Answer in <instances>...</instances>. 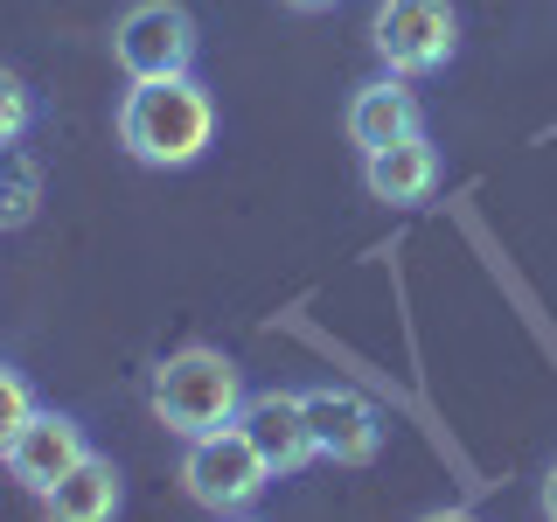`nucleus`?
I'll return each instance as SVG.
<instances>
[{"mask_svg": "<svg viewBox=\"0 0 557 522\" xmlns=\"http://www.w3.org/2000/svg\"><path fill=\"white\" fill-rule=\"evenodd\" d=\"M411 133H425V112H418V91L405 77H376V84H362L356 98H348V139H356L362 153H376V147H391V139H411Z\"/></svg>", "mask_w": 557, "mask_h": 522, "instance_id": "obj_10", "label": "nucleus"}, {"mask_svg": "<svg viewBox=\"0 0 557 522\" xmlns=\"http://www.w3.org/2000/svg\"><path fill=\"white\" fill-rule=\"evenodd\" d=\"M544 515H557V467H550V481H544Z\"/></svg>", "mask_w": 557, "mask_h": 522, "instance_id": "obj_15", "label": "nucleus"}, {"mask_svg": "<svg viewBox=\"0 0 557 522\" xmlns=\"http://www.w3.org/2000/svg\"><path fill=\"white\" fill-rule=\"evenodd\" d=\"M307 397V432H313V452L335 467H370L376 446H383V418L362 390H342V383H321V390H300Z\"/></svg>", "mask_w": 557, "mask_h": 522, "instance_id": "obj_6", "label": "nucleus"}, {"mask_svg": "<svg viewBox=\"0 0 557 522\" xmlns=\"http://www.w3.org/2000/svg\"><path fill=\"white\" fill-rule=\"evenodd\" d=\"M42 216V161L28 147H0V231H28Z\"/></svg>", "mask_w": 557, "mask_h": 522, "instance_id": "obj_12", "label": "nucleus"}, {"mask_svg": "<svg viewBox=\"0 0 557 522\" xmlns=\"http://www.w3.org/2000/svg\"><path fill=\"white\" fill-rule=\"evenodd\" d=\"M119 467L112 460H98V452H84L70 474L42 495V509L57 515V522H104V515H119Z\"/></svg>", "mask_w": 557, "mask_h": 522, "instance_id": "obj_11", "label": "nucleus"}, {"mask_svg": "<svg viewBox=\"0 0 557 522\" xmlns=\"http://www.w3.org/2000/svg\"><path fill=\"white\" fill-rule=\"evenodd\" d=\"M216 139V98L196 77H133L119 104V147L139 167H196Z\"/></svg>", "mask_w": 557, "mask_h": 522, "instance_id": "obj_1", "label": "nucleus"}, {"mask_svg": "<svg viewBox=\"0 0 557 522\" xmlns=\"http://www.w3.org/2000/svg\"><path fill=\"white\" fill-rule=\"evenodd\" d=\"M272 481L278 474L265 467V452L244 439V425H216V432H202V439H188V452H182L188 501H202V509H216V515H244Z\"/></svg>", "mask_w": 557, "mask_h": 522, "instance_id": "obj_3", "label": "nucleus"}, {"mask_svg": "<svg viewBox=\"0 0 557 522\" xmlns=\"http://www.w3.org/2000/svg\"><path fill=\"white\" fill-rule=\"evenodd\" d=\"M286 8H300V14H321V8H335V0H286Z\"/></svg>", "mask_w": 557, "mask_h": 522, "instance_id": "obj_16", "label": "nucleus"}, {"mask_svg": "<svg viewBox=\"0 0 557 522\" xmlns=\"http://www.w3.org/2000/svg\"><path fill=\"white\" fill-rule=\"evenodd\" d=\"M362 188L391 209L432 202V188H440V147L425 133H411V139H391V147L362 153Z\"/></svg>", "mask_w": 557, "mask_h": 522, "instance_id": "obj_9", "label": "nucleus"}, {"mask_svg": "<svg viewBox=\"0 0 557 522\" xmlns=\"http://www.w3.org/2000/svg\"><path fill=\"white\" fill-rule=\"evenodd\" d=\"M112 57L126 77H182L196 63V22L182 0H133L112 28Z\"/></svg>", "mask_w": 557, "mask_h": 522, "instance_id": "obj_5", "label": "nucleus"}, {"mask_svg": "<svg viewBox=\"0 0 557 522\" xmlns=\"http://www.w3.org/2000/svg\"><path fill=\"white\" fill-rule=\"evenodd\" d=\"M237 425H244V439L265 452L272 474H300L307 460H321V452H313V432H307V397H293V390H258V397H244Z\"/></svg>", "mask_w": 557, "mask_h": 522, "instance_id": "obj_8", "label": "nucleus"}, {"mask_svg": "<svg viewBox=\"0 0 557 522\" xmlns=\"http://www.w3.org/2000/svg\"><path fill=\"white\" fill-rule=\"evenodd\" d=\"M84 425L77 418H63V411H28V425L14 432V446L0 452V467H8L14 481L28 487V495H49V487H57L70 467L84 460Z\"/></svg>", "mask_w": 557, "mask_h": 522, "instance_id": "obj_7", "label": "nucleus"}, {"mask_svg": "<svg viewBox=\"0 0 557 522\" xmlns=\"http://www.w3.org/2000/svg\"><path fill=\"white\" fill-rule=\"evenodd\" d=\"M370 42L397 77H432L460 49V14L446 0H383L370 22Z\"/></svg>", "mask_w": 557, "mask_h": 522, "instance_id": "obj_4", "label": "nucleus"}, {"mask_svg": "<svg viewBox=\"0 0 557 522\" xmlns=\"http://www.w3.org/2000/svg\"><path fill=\"white\" fill-rule=\"evenodd\" d=\"M237 411H244V383H237V362L223 348H174L153 370V418L168 432H182V439L237 425Z\"/></svg>", "mask_w": 557, "mask_h": 522, "instance_id": "obj_2", "label": "nucleus"}, {"mask_svg": "<svg viewBox=\"0 0 557 522\" xmlns=\"http://www.w3.org/2000/svg\"><path fill=\"white\" fill-rule=\"evenodd\" d=\"M28 411H35V390H28V376L0 362V452H8V446H14V432L28 425Z\"/></svg>", "mask_w": 557, "mask_h": 522, "instance_id": "obj_13", "label": "nucleus"}, {"mask_svg": "<svg viewBox=\"0 0 557 522\" xmlns=\"http://www.w3.org/2000/svg\"><path fill=\"white\" fill-rule=\"evenodd\" d=\"M28 119H35V98H28V84L14 77V70H0V147H14V139L28 133Z\"/></svg>", "mask_w": 557, "mask_h": 522, "instance_id": "obj_14", "label": "nucleus"}]
</instances>
